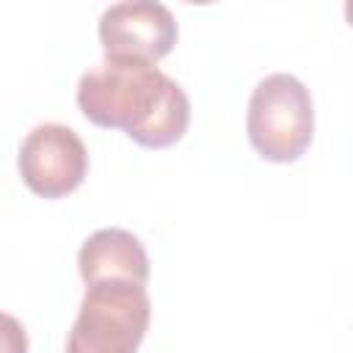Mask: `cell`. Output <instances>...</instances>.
Listing matches in <instances>:
<instances>
[{
    "label": "cell",
    "instance_id": "obj_7",
    "mask_svg": "<svg viewBox=\"0 0 353 353\" xmlns=\"http://www.w3.org/2000/svg\"><path fill=\"white\" fill-rule=\"evenodd\" d=\"M0 353H28L25 325L6 312H0Z\"/></svg>",
    "mask_w": 353,
    "mask_h": 353
},
{
    "label": "cell",
    "instance_id": "obj_6",
    "mask_svg": "<svg viewBox=\"0 0 353 353\" xmlns=\"http://www.w3.org/2000/svg\"><path fill=\"white\" fill-rule=\"evenodd\" d=\"M77 270L88 284L124 279L135 284H149V254L143 243L119 226L97 229L85 237V243L77 251Z\"/></svg>",
    "mask_w": 353,
    "mask_h": 353
},
{
    "label": "cell",
    "instance_id": "obj_2",
    "mask_svg": "<svg viewBox=\"0 0 353 353\" xmlns=\"http://www.w3.org/2000/svg\"><path fill=\"white\" fill-rule=\"evenodd\" d=\"M152 320L143 284L110 279L85 287L66 353H138Z\"/></svg>",
    "mask_w": 353,
    "mask_h": 353
},
{
    "label": "cell",
    "instance_id": "obj_4",
    "mask_svg": "<svg viewBox=\"0 0 353 353\" xmlns=\"http://www.w3.org/2000/svg\"><path fill=\"white\" fill-rule=\"evenodd\" d=\"M99 44L105 61L154 66L176 44V19L154 0L113 3L99 17Z\"/></svg>",
    "mask_w": 353,
    "mask_h": 353
},
{
    "label": "cell",
    "instance_id": "obj_1",
    "mask_svg": "<svg viewBox=\"0 0 353 353\" xmlns=\"http://www.w3.org/2000/svg\"><path fill=\"white\" fill-rule=\"evenodd\" d=\"M77 105L105 130H124L138 146L165 149L190 124V102L179 83L146 63L105 61L80 74Z\"/></svg>",
    "mask_w": 353,
    "mask_h": 353
},
{
    "label": "cell",
    "instance_id": "obj_3",
    "mask_svg": "<svg viewBox=\"0 0 353 353\" xmlns=\"http://www.w3.org/2000/svg\"><path fill=\"white\" fill-rule=\"evenodd\" d=\"M248 141L270 163L298 160L314 135V105L309 88L287 72L268 74L248 99Z\"/></svg>",
    "mask_w": 353,
    "mask_h": 353
},
{
    "label": "cell",
    "instance_id": "obj_5",
    "mask_svg": "<svg viewBox=\"0 0 353 353\" xmlns=\"http://www.w3.org/2000/svg\"><path fill=\"white\" fill-rule=\"evenodd\" d=\"M17 168L22 182L41 199H63L77 190L88 174L83 138L66 124H39L19 146Z\"/></svg>",
    "mask_w": 353,
    "mask_h": 353
}]
</instances>
